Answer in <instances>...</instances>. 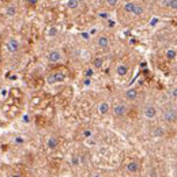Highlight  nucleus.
<instances>
[{"instance_id":"obj_10","label":"nucleus","mask_w":177,"mask_h":177,"mask_svg":"<svg viewBox=\"0 0 177 177\" xmlns=\"http://www.w3.org/2000/svg\"><path fill=\"white\" fill-rule=\"evenodd\" d=\"M110 110V105L109 102H106V101H102V102H99L98 105V112L99 114H108Z\"/></svg>"},{"instance_id":"obj_28","label":"nucleus","mask_w":177,"mask_h":177,"mask_svg":"<svg viewBox=\"0 0 177 177\" xmlns=\"http://www.w3.org/2000/svg\"><path fill=\"white\" fill-rule=\"evenodd\" d=\"M23 142H25V139H23V138H20V136L15 138V143H16V145H23Z\"/></svg>"},{"instance_id":"obj_30","label":"nucleus","mask_w":177,"mask_h":177,"mask_svg":"<svg viewBox=\"0 0 177 177\" xmlns=\"http://www.w3.org/2000/svg\"><path fill=\"white\" fill-rule=\"evenodd\" d=\"M83 85H85V86H90V85H91L90 78H86V79H85V80H83Z\"/></svg>"},{"instance_id":"obj_15","label":"nucleus","mask_w":177,"mask_h":177,"mask_svg":"<svg viewBox=\"0 0 177 177\" xmlns=\"http://www.w3.org/2000/svg\"><path fill=\"white\" fill-rule=\"evenodd\" d=\"M93 66H94V68H102V66H104V57H101V56H98V57H94V60H93Z\"/></svg>"},{"instance_id":"obj_11","label":"nucleus","mask_w":177,"mask_h":177,"mask_svg":"<svg viewBox=\"0 0 177 177\" xmlns=\"http://www.w3.org/2000/svg\"><path fill=\"white\" fill-rule=\"evenodd\" d=\"M47 146H48V149L55 150L56 147L59 146V139L56 138V136H51V138L47 140Z\"/></svg>"},{"instance_id":"obj_13","label":"nucleus","mask_w":177,"mask_h":177,"mask_svg":"<svg viewBox=\"0 0 177 177\" xmlns=\"http://www.w3.org/2000/svg\"><path fill=\"white\" fill-rule=\"evenodd\" d=\"M135 7H136V3H134V1H128V3L124 4V11L128 12V14H134Z\"/></svg>"},{"instance_id":"obj_38","label":"nucleus","mask_w":177,"mask_h":177,"mask_svg":"<svg viewBox=\"0 0 177 177\" xmlns=\"http://www.w3.org/2000/svg\"><path fill=\"white\" fill-rule=\"evenodd\" d=\"M93 177H102V176H101V174H94Z\"/></svg>"},{"instance_id":"obj_4","label":"nucleus","mask_w":177,"mask_h":177,"mask_svg":"<svg viewBox=\"0 0 177 177\" xmlns=\"http://www.w3.org/2000/svg\"><path fill=\"white\" fill-rule=\"evenodd\" d=\"M157 114H158V110L154 105H146L145 108H143V116H145L146 118H149V120L155 118Z\"/></svg>"},{"instance_id":"obj_29","label":"nucleus","mask_w":177,"mask_h":177,"mask_svg":"<svg viewBox=\"0 0 177 177\" xmlns=\"http://www.w3.org/2000/svg\"><path fill=\"white\" fill-rule=\"evenodd\" d=\"M22 121L23 123H30V116H29V114H25L23 117H22Z\"/></svg>"},{"instance_id":"obj_34","label":"nucleus","mask_w":177,"mask_h":177,"mask_svg":"<svg viewBox=\"0 0 177 177\" xmlns=\"http://www.w3.org/2000/svg\"><path fill=\"white\" fill-rule=\"evenodd\" d=\"M1 95H3V97H6V95H7V90H1Z\"/></svg>"},{"instance_id":"obj_20","label":"nucleus","mask_w":177,"mask_h":177,"mask_svg":"<svg viewBox=\"0 0 177 177\" xmlns=\"http://www.w3.org/2000/svg\"><path fill=\"white\" fill-rule=\"evenodd\" d=\"M71 164L74 166H78V165H80L82 164V158L80 157H78V155H74V157L71 158Z\"/></svg>"},{"instance_id":"obj_9","label":"nucleus","mask_w":177,"mask_h":177,"mask_svg":"<svg viewBox=\"0 0 177 177\" xmlns=\"http://www.w3.org/2000/svg\"><path fill=\"white\" fill-rule=\"evenodd\" d=\"M126 168H127V170H128L130 173H138L139 169H140V165H139L138 161H130L126 165Z\"/></svg>"},{"instance_id":"obj_23","label":"nucleus","mask_w":177,"mask_h":177,"mask_svg":"<svg viewBox=\"0 0 177 177\" xmlns=\"http://www.w3.org/2000/svg\"><path fill=\"white\" fill-rule=\"evenodd\" d=\"M170 3H172V0H159V6L165 8H169Z\"/></svg>"},{"instance_id":"obj_12","label":"nucleus","mask_w":177,"mask_h":177,"mask_svg":"<svg viewBox=\"0 0 177 177\" xmlns=\"http://www.w3.org/2000/svg\"><path fill=\"white\" fill-rule=\"evenodd\" d=\"M116 72H117L118 76H126L128 74V66L127 64H118L117 68H116Z\"/></svg>"},{"instance_id":"obj_2","label":"nucleus","mask_w":177,"mask_h":177,"mask_svg":"<svg viewBox=\"0 0 177 177\" xmlns=\"http://www.w3.org/2000/svg\"><path fill=\"white\" fill-rule=\"evenodd\" d=\"M47 59L49 63H60V61L63 60V52L59 51V49L49 51L47 55Z\"/></svg>"},{"instance_id":"obj_22","label":"nucleus","mask_w":177,"mask_h":177,"mask_svg":"<svg viewBox=\"0 0 177 177\" xmlns=\"http://www.w3.org/2000/svg\"><path fill=\"white\" fill-rule=\"evenodd\" d=\"M106 1V6L108 7H110V8H113V7H116L118 4V0H105Z\"/></svg>"},{"instance_id":"obj_5","label":"nucleus","mask_w":177,"mask_h":177,"mask_svg":"<svg viewBox=\"0 0 177 177\" xmlns=\"http://www.w3.org/2000/svg\"><path fill=\"white\" fill-rule=\"evenodd\" d=\"M64 74L63 72H55V74H51L47 78V82L49 85H55V83H59V82H63L64 80Z\"/></svg>"},{"instance_id":"obj_3","label":"nucleus","mask_w":177,"mask_h":177,"mask_svg":"<svg viewBox=\"0 0 177 177\" xmlns=\"http://www.w3.org/2000/svg\"><path fill=\"white\" fill-rule=\"evenodd\" d=\"M112 112H113L114 117H124L127 114V112H128V106L126 104H117V105L113 106Z\"/></svg>"},{"instance_id":"obj_27","label":"nucleus","mask_w":177,"mask_h":177,"mask_svg":"<svg viewBox=\"0 0 177 177\" xmlns=\"http://www.w3.org/2000/svg\"><path fill=\"white\" fill-rule=\"evenodd\" d=\"M91 135H93V132H91L90 130H86V131H83V136H85V138H90Z\"/></svg>"},{"instance_id":"obj_17","label":"nucleus","mask_w":177,"mask_h":177,"mask_svg":"<svg viewBox=\"0 0 177 177\" xmlns=\"http://www.w3.org/2000/svg\"><path fill=\"white\" fill-rule=\"evenodd\" d=\"M48 37H51V38H53V37H56V35L59 34V29L56 28V26H52V28L48 29Z\"/></svg>"},{"instance_id":"obj_16","label":"nucleus","mask_w":177,"mask_h":177,"mask_svg":"<svg viewBox=\"0 0 177 177\" xmlns=\"http://www.w3.org/2000/svg\"><path fill=\"white\" fill-rule=\"evenodd\" d=\"M145 14V8L142 7L140 4H138L136 3V7H135V10H134V14L132 15H135V16H142Z\"/></svg>"},{"instance_id":"obj_33","label":"nucleus","mask_w":177,"mask_h":177,"mask_svg":"<svg viewBox=\"0 0 177 177\" xmlns=\"http://www.w3.org/2000/svg\"><path fill=\"white\" fill-rule=\"evenodd\" d=\"M82 37H83V38H89V34H87V33H83V34H82Z\"/></svg>"},{"instance_id":"obj_24","label":"nucleus","mask_w":177,"mask_h":177,"mask_svg":"<svg viewBox=\"0 0 177 177\" xmlns=\"http://www.w3.org/2000/svg\"><path fill=\"white\" fill-rule=\"evenodd\" d=\"M170 97L173 99H177V86H174L173 89H172V91H170Z\"/></svg>"},{"instance_id":"obj_26","label":"nucleus","mask_w":177,"mask_h":177,"mask_svg":"<svg viewBox=\"0 0 177 177\" xmlns=\"http://www.w3.org/2000/svg\"><path fill=\"white\" fill-rule=\"evenodd\" d=\"M93 74H94V71L91 70V68H87V70H86V74H85V76H86V78H91V76H93Z\"/></svg>"},{"instance_id":"obj_19","label":"nucleus","mask_w":177,"mask_h":177,"mask_svg":"<svg viewBox=\"0 0 177 177\" xmlns=\"http://www.w3.org/2000/svg\"><path fill=\"white\" fill-rule=\"evenodd\" d=\"M176 51H174V49H168V51H166V59L168 60H173L174 57H176Z\"/></svg>"},{"instance_id":"obj_8","label":"nucleus","mask_w":177,"mask_h":177,"mask_svg":"<svg viewBox=\"0 0 177 177\" xmlns=\"http://www.w3.org/2000/svg\"><path fill=\"white\" fill-rule=\"evenodd\" d=\"M7 48L11 53H15V52L19 51V42H18L15 38H10L7 41Z\"/></svg>"},{"instance_id":"obj_1","label":"nucleus","mask_w":177,"mask_h":177,"mask_svg":"<svg viewBox=\"0 0 177 177\" xmlns=\"http://www.w3.org/2000/svg\"><path fill=\"white\" fill-rule=\"evenodd\" d=\"M162 120L168 124H174L177 123V109L173 108V106H169V108H166L164 109L162 112Z\"/></svg>"},{"instance_id":"obj_31","label":"nucleus","mask_w":177,"mask_h":177,"mask_svg":"<svg viewBox=\"0 0 177 177\" xmlns=\"http://www.w3.org/2000/svg\"><path fill=\"white\" fill-rule=\"evenodd\" d=\"M158 22H159V19H158V18H153V19H151V26H155V25L158 23Z\"/></svg>"},{"instance_id":"obj_14","label":"nucleus","mask_w":177,"mask_h":177,"mask_svg":"<svg viewBox=\"0 0 177 177\" xmlns=\"http://www.w3.org/2000/svg\"><path fill=\"white\" fill-rule=\"evenodd\" d=\"M16 12H18L16 6H8V7L6 8V15L7 16H15Z\"/></svg>"},{"instance_id":"obj_18","label":"nucleus","mask_w":177,"mask_h":177,"mask_svg":"<svg viewBox=\"0 0 177 177\" xmlns=\"http://www.w3.org/2000/svg\"><path fill=\"white\" fill-rule=\"evenodd\" d=\"M67 6L70 10H76L79 7V0H68Z\"/></svg>"},{"instance_id":"obj_21","label":"nucleus","mask_w":177,"mask_h":177,"mask_svg":"<svg viewBox=\"0 0 177 177\" xmlns=\"http://www.w3.org/2000/svg\"><path fill=\"white\" fill-rule=\"evenodd\" d=\"M164 134H165V130H164L162 127H157V128H154L153 135H155V136H162Z\"/></svg>"},{"instance_id":"obj_25","label":"nucleus","mask_w":177,"mask_h":177,"mask_svg":"<svg viewBox=\"0 0 177 177\" xmlns=\"http://www.w3.org/2000/svg\"><path fill=\"white\" fill-rule=\"evenodd\" d=\"M169 8H170V10H173V11H177V0H172Z\"/></svg>"},{"instance_id":"obj_6","label":"nucleus","mask_w":177,"mask_h":177,"mask_svg":"<svg viewBox=\"0 0 177 177\" xmlns=\"http://www.w3.org/2000/svg\"><path fill=\"white\" fill-rule=\"evenodd\" d=\"M95 44H97V47H98L99 49H104V51H105V49L109 48V44H110L109 37L105 35V34H101L98 38H97V42H95Z\"/></svg>"},{"instance_id":"obj_32","label":"nucleus","mask_w":177,"mask_h":177,"mask_svg":"<svg viewBox=\"0 0 177 177\" xmlns=\"http://www.w3.org/2000/svg\"><path fill=\"white\" fill-rule=\"evenodd\" d=\"M28 3L30 4V6H35V4L38 3V0H28Z\"/></svg>"},{"instance_id":"obj_36","label":"nucleus","mask_w":177,"mask_h":177,"mask_svg":"<svg viewBox=\"0 0 177 177\" xmlns=\"http://www.w3.org/2000/svg\"><path fill=\"white\" fill-rule=\"evenodd\" d=\"M99 16H102V18H108V14H99Z\"/></svg>"},{"instance_id":"obj_35","label":"nucleus","mask_w":177,"mask_h":177,"mask_svg":"<svg viewBox=\"0 0 177 177\" xmlns=\"http://www.w3.org/2000/svg\"><path fill=\"white\" fill-rule=\"evenodd\" d=\"M109 26H110V28H112V26H114V22H113V20H109Z\"/></svg>"},{"instance_id":"obj_37","label":"nucleus","mask_w":177,"mask_h":177,"mask_svg":"<svg viewBox=\"0 0 177 177\" xmlns=\"http://www.w3.org/2000/svg\"><path fill=\"white\" fill-rule=\"evenodd\" d=\"M11 177H20V176H19V174H12Z\"/></svg>"},{"instance_id":"obj_7","label":"nucleus","mask_w":177,"mask_h":177,"mask_svg":"<svg viewBox=\"0 0 177 177\" xmlns=\"http://www.w3.org/2000/svg\"><path fill=\"white\" fill-rule=\"evenodd\" d=\"M124 98H126L127 101H131V102L135 101V99L138 98V90L134 89V87H132V89H128V90L124 93Z\"/></svg>"}]
</instances>
